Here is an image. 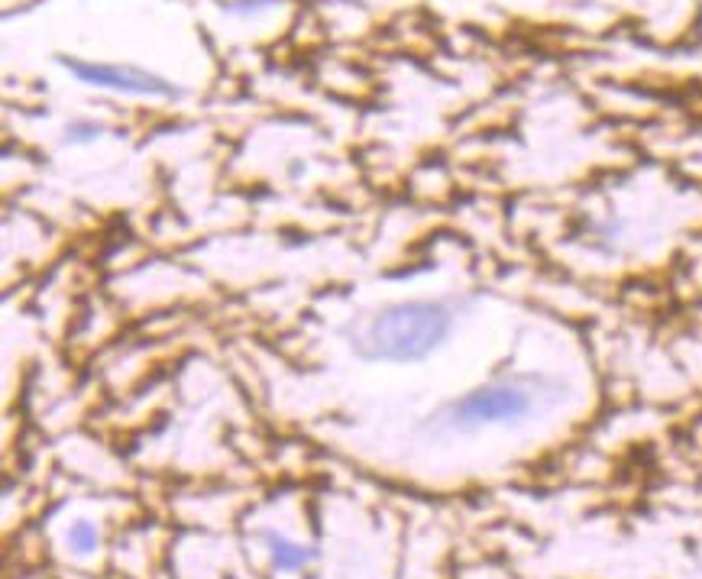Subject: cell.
Returning a JSON list of instances; mask_svg holds the SVG:
<instances>
[{
    "mask_svg": "<svg viewBox=\"0 0 702 579\" xmlns=\"http://www.w3.org/2000/svg\"><path fill=\"white\" fill-rule=\"evenodd\" d=\"M567 395V385L547 372H502L473 385L428 418L434 437H476L495 427H518L544 415Z\"/></svg>",
    "mask_w": 702,
    "mask_h": 579,
    "instance_id": "obj_1",
    "label": "cell"
},
{
    "mask_svg": "<svg viewBox=\"0 0 702 579\" xmlns=\"http://www.w3.org/2000/svg\"><path fill=\"white\" fill-rule=\"evenodd\" d=\"M457 330V308L440 298H408L360 317L350 330V350L366 363H421Z\"/></svg>",
    "mask_w": 702,
    "mask_h": 579,
    "instance_id": "obj_2",
    "label": "cell"
},
{
    "mask_svg": "<svg viewBox=\"0 0 702 579\" xmlns=\"http://www.w3.org/2000/svg\"><path fill=\"white\" fill-rule=\"evenodd\" d=\"M62 68L68 75H75L81 85L114 91V94H133V98H178V88L162 75L146 72L136 65H110V62H91V59H72L62 55Z\"/></svg>",
    "mask_w": 702,
    "mask_h": 579,
    "instance_id": "obj_3",
    "label": "cell"
},
{
    "mask_svg": "<svg viewBox=\"0 0 702 579\" xmlns=\"http://www.w3.org/2000/svg\"><path fill=\"white\" fill-rule=\"evenodd\" d=\"M263 544L269 550V563H272V570H279V573H298V570H305L314 563V547L308 544H301V541H292V537H285V534H275V531H266L263 534Z\"/></svg>",
    "mask_w": 702,
    "mask_h": 579,
    "instance_id": "obj_4",
    "label": "cell"
},
{
    "mask_svg": "<svg viewBox=\"0 0 702 579\" xmlns=\"http://www.w3.org/2000/svg\"><path fill=\"white\" fill-rule=\"evenodd\" d=\"M65 544L72 547V554L88 557V554H94V550L101 547V531H98V525H94V521L78 518V521H72V525H68Z\"/></svg>",
    "mask_w": 702,
    "mask_h": 579,
    "instance_id": "obj_5",
    "label": "cell"
},
{
    "mask_svg": "<svg viewBox=\"0 0 702 579\" xmlns=\"http://www.w3.org/2000/svg\"><path fill=\"white\" fill-rule=\"evenodd\" d=\"M104 133V127H101V123H68V127H65V136H68V140H72V143H91V140H98V136Z\"/></svg>",
    "mask_w": 702,
    "mask_h": 579,
    "instance_id": "obj_6",
    "label": "cell"
}]
</instances>
